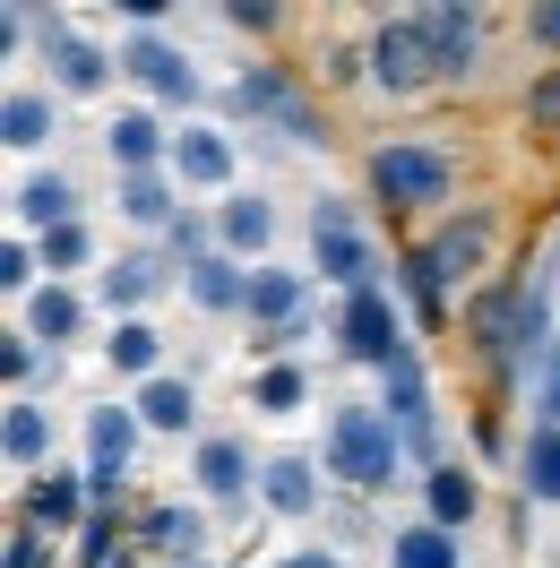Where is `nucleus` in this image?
Here are the masks:
<instances>
[{
  "label": "nucleus",
  "mask_w": 560,
  "mask_h": 568,
  "mask_svg": "<svg viewBox=\"0 0 560 568\" xmlns=\"http://www.w3.org/2000/svg\"><path fill=\"white\" fill-rule=\"evenodd\" d=\"M552 302H543V284H491L483 302H474V354L509 379V371H534L543 345H552V320H543Z\"/></svg>",
  "instance_id": "nucleus-1"
},
{
  "label": "nucleus",
  "mask_w": 560,
  "mask_h": 568,
  "mask_svg": "<svg viewBox=\"0 0 560 568\" xmlns=\"http://www.w3.org/2000/svg\"><path fill=\"white\" fill-rule=\"evenodd\" d=\"M397 465H406V439H397V423H388L380 405H337V414H328V474H337V483L388 491Z\"/></svg>",
  "instance_id": "nucleus-2"
},
{
  "label": "nucleus",
  "mask_w": 560,
  "mask_h": 568,
  "mask_svg": "<svg viewBox=\"0 0 560 568\" xmlns=\"http://www.w3.org/2000/svg\"><path fill=\"white\" fill-rule=\"evenodd\" d=\"M483 250H491V215H466V224H449L431 250L406 258V293H414V320L422 327L449 320V276H474V267H483Z\"/></svg>",
  "instance_id": "nucleus-3"
},
{
  "label": "nucleus",
  "mask_w": 560,
  "mask_h": 568,
  "mask_svg": "<svg viewBox=\"0 0 560 568\" xmlns=\"http://www.w3.org/2000/svg\"><path fill=\"white\" fill-rule=\"evenodd\" d=\"M449 181H457L449 146H422V139L371 146V190H380L388 207H440V199H449Z\"/></svg>",
  "instance_id": "nucleus-4"
},
{
  "label": "nucleus",
  "mask_w": 560,
  "mask_h": 568,
  "mask_svg": "<svg viewBox=\"0 0 560 568\" xmlns=\"http://www.w3.org/2000/svg\"><path fill=\"white\" fill-rule=\"evenodd\" d=\"M130 448H139V405H96L87 414V499L104 508V499H121V483H130Z\"/></svg>",
  "instance_id": "nucleus-5"
},
{
  "label": "nucleus",
  "mask_w": 560,
  "mask_h": 568,
  "mask_svg": "<svg viewBox=\"0 0 560 568\" xmlns=\"http://www.w3.org/2000/svg\"><path fill=\"white\" fill-rule=\"evenodd\" d=\"M311 258H319V276L346 284V293L371 284V233L353 224L346 199H319V207H311Z\"/></svg>",
  "instance_id": "nucleus-6"
},
{
  "label": "nucleus",
  "mask_w": 560,
  "mask_h": 568,
  "mask_svg": "<svg viewBox=\"0 0 560 568\" xmlns=\"http://www.w3.org/2000/svg\"><path fill=\"white\" fill-rule=\"evenodd\" d=\"M337 345H346L353 362H371V371H388V362L406 354V320H397V302H388L380 284L346 293V311H337Z\"/></svg>",
  "instance_id": "nucleus-7"
},
{
  "label": "nucleus",
  "mask_w": 560,
  "mask_h": 568,
  "mask_svg": "<svg viewBox=\"0 0 560 568\" xmlns=\"http://www.w3.org/2000/svg\"><path fill=\"white\" fill-rule=\"evenodd\" d=\"M388 379V423H397V439H406V457H440V414H431V388H422V362H414V345L380 371Z\"/></svg>",
  "instance_id": "nucleus-8"
},
{
  "label": "nucleus",
  "mask_w": 560,
  "mask_h": 568,
  "mask_svg": "<svg viewBox=\"0 0 560 568\" xmlns=\"http://www.w3.org/2000/svg\"><path fill=\"white\" fill-rule=\"evenodd\" d=\"M121 70L139 78L156 104H190V95H199V70H190V52H181V43H164L156 27H139V36L121 43Z\"/></svg>",
  "instance_id": "nucleus-9"
},
{
  "label": "nucleus",
  "mask_w": 560,
  "mask_h": 568,
  "mask_svg": "<svg viewBox=\"0 0 560 568\" xmlns=\"http://www.w3.org/2000/svg\"><path fill=\"white\" fill-rule=\"evenodd\" d=\"M43 70H52V87H61V95H96L121 61H112L104 43H87L70 18H43Z\"/></svg>",
  "instance_id": "nucleus-10"
},
{
  "label": "nucleus",
  "mask_w": 560,
  "mask_h": 568,
  "mask_svg": "<svg viewBox=\"0 0 560 568\" xmlns=\"http://www.w3.org/2000/svg\"><path fill=\"white\" fill-rule=\"evenodd\" d=\"M371 78H380L388 95H414V87L440 78V61H431V43H422L414 18H388L380 36H371Z\"/></svg>",
  "instance_id": "nucleus-11"
},
{
  "label": "nucleus",
  "mask_w": 560,
  "mask_h": 568,
  "mask_svg": "<svg viewBox=\"0 0 560 568\" xmlns=\"http://www.w3.org/2000/svg\"><path fill=\"white\" fill-rule=\"evenodd\" d=\"M233 104H242V112H268V121H284V139H319V112L302 104V87H293V78H277V70H250L242 87H233Z\"/></svg>",
  "instance_id": "nucleus-12"
},
{
  "label": "nucleus",
  "mask_w": 560,
  "mask_h": 568,
  "mask_svg": "<svg viewBox=\"0 0 560 568\" xmlns=\"http://www.w3.org/2000/svg\"><path fill=\"white\" fill-rule=\"evenodd\" d=\"M302 311H311V293H302V276H284V267H250V327H268V336H293L302 327Z\"/></svg>",
  "instance_id": "nucleus-13"
},
{
  "label": "nucleus",
  "mask_w": 560,
  "mask_h": 568,
  "mask_svg": "<svg viewBox=\"0 0 560 568\" xmlns=\"http://www.w3.org/2000/svg\"><path fill=\"white\" fill-rule=\"evenodd\" d=\"M164 173L190 181V190H224V181H233V139H224V130H181Z\"/></svg>",
  "instance_id": "nucleus-14"
},
{
  "label": "nucleus",
  "mask_w": 560,
  "mask_h": 568,
  "mask_svg": "<svg viewBox=\"0 0 560 568\" xmlns=\"http://www.w3.org/2000/svg\"><path fill=\"white\" fill-rule=\"evenodd\" d=\"M422 43H431V61H440V78H457L466 61H474V36H483V18L474 9H457V0H440V9H422L414 18Z\"/></svg>",
  "instance_id": "nucleus-15"
},
{
  "label": "nucleus",
  "mask_w": 560,
  "mask_h": 568,
  "mask_svg": "<svg viewBox=\"0 0 560 568\" xmlns=\"http://www.w3.org/2000/svg\"><path fill=\"white\" fill-rule=\"evenodd\" d=\"M181 276H190V302H199V311H250V276L224 258V250H199Z\"/></svg>",
  "instance_id": "nucleus-16"
},
{
  "label": "nucleus",
  "mask_w": 560,
  "mask_h": 568,
  "mask_svg": "<svg viewBox=\"0 0 560 568\" xmlns=\"http://www.w3.org/2000/svg\"><path fill=\"white\" fill-rule=\"evenodd\" d=\"M259 499H268L277 517H311V508H319L311 457H268V465H259Z\"/></svg>",
  "instance_id": "nucleus-17"
},
{
  "label": "nucleus",
  "mask_w": 560,
  "mask_h": 568,
  "mask_svg": "<svg viewBox=\"0 0 560 568\" xmlns=\"http://www.w3.org/2000/svg\"><path fill=\"white\" fill-rule=\"evenodd\" d=\"M104 146H112V164H121V173H156V164H173V146L156 139V121H147V112H121V121L104 130Z\"/></svg>",
  "instance_id": "nucleus-18"
},
{
  "label": "nucleus",
  "mask_w": 560,
  "mask_h": 568,
  "mask_svg": "<svg viewBox=\"0 0 560 568\" xmlns=\"http://www.w3.org/2000/svg\"><path fill=\"white\" fill-rule=\"evenodd\" d=\"M52 121H61V112H52V95H36V87H18V95L0 104V146H18V155H36V146L52 139Z\"/></svg>",
  "instance_id": "nucleus-19"
},
{
  "label": "nucleus",
  "mask_w": 560,
  "mask_h": 568,
  "mask_svg": "<svg viewBox=\"0 0 560 568\" xmlns=\"http://www.w3.org/2000/svg\"><path fill=\"white\" fill-rule=\"evenodd\" d=\"M87 517V483H70V474H43L36 491H27V526L36 534H61Z\"/></svg>",
  "instance_id": "nucleus-20"
},
{
  "label": "nucleus",
  "mask_w": 560,
  "mask_h": 568,
  "mask_svg": "<svg viewBox=\"0 0 560 568\" xmlns=\"http://www.w3.org/2000/svg\"><path fill=\"white\" fill-rule=\"evenodd\" d=\"M199 491L224 499V508L250 491V448L242 439H208V448H199Z\"/></svg>",
  "instance_id": "nucleus-21"
},
{
  "label": "nucleus",
  "mask_w": 560,
  "mask_h": 568,
  "mask_svg": "<svg viewBox=\"0 0 560 568\" xmlns=\"http://www.w3.org/2000/svg\"><path fill=\"white\" fill-rule=\"evenodd\" d=\"M422 499H431V526H466L474 508H483V491H474V474L466 465H431V483H422Z\"/></svg>",
  "instance_id": "nucleus-22"
},
{
  "label": "nucleus",
  "mask_w": 560,
  "mask_h": 568,
  "mask_svg": "<svg viewBox=\"0 0 560 568\" xmlns=\"http://www.w3.org/2000/svg\"><path fill=\"white\" fill-rule=\"evenodd\" d=\"M18 224H27V233H61V224H78V215H70V181H61V173L18 181Z\"/></svg>",
  "instance_id": "nucleus-23"
},
{
  "label": "nucleus",
  "mask_w": 560,
  "mask_h": 568,
  "mask_svg": "<svg viewBox=\"0 0 560 568\" xmlns=\"http://www.w3.org/2000/svg\"><path fill=\"white\" fill-rule=\"evenodd\" d=\"M518 483H526V499L560 508V430H526V448H518Z\"/></svg>",
  "instance_id": "nucleus-24"
},
{
  "label": "nucleus",
  "mask_w": 560,
  "mask_h": 568,
  "mask_svg": "<svg viewBox=\"0 0 560 568\" xmlns=\"http://www.w3.org/2000/svg\"><path fill=\"white\" fill-rule=\"evenodd\" d=\"M0 448H9V465H18V474H36V465L52 457V423H43V405H27V396H18V405H9V430H0Z\"/></svg>",
  "instance_id": "nucleus-25"
},
{
  "label": "nucleus",
  "mask_w": 560,
  "mask_h": 568,
  "mask_svg": "<svg viewBox=\"0 0 560 568\" xmlns=\"http://www.w3.org/2000/svg\"><path fill=\"white\" fill-rule=\"evenodd\" d=\"M78 320H87V311H78V293H61V284L27 293V336H36V345H70Z\"/></svg>",
  "instance_id": "nucleus-26"
},
{
  "label": "nucleus",
  "mask_w": 560,
  "mask_h": 568,
  "mask_svg": "<svg viewBox=\"0 0 560 568\" xmlns=\"http://www.w3.org/2000/svg\"><path fill=\"white\" fill-rule=\"evenodd\" d=\"M388 568H466V560H457L449 526H406L397 542H388Z\"/></svg>",
  "instance_id": "nucleus-27"
},
{
  "label": "nucleus",
  "mask_w": 560,
  "mask_h": 568,
  "mask_svg": "<svg viewBox=\"0 0 560 568\" xmlns=\"http://www.w3.org/2000/svg\"><path fill=\"white\" fill-rule=\"evenodd\" d=\"M216 233H224V258H242V250H268V233H277V215H268V199H224V215H216Z\"/></svg>",
  "instance_id": "nucleus-28"
},
{
  "label": "nucleus",
  "mask_w": 560,
  "mask_h": 568,
  "mask_svg": "<svg viewBox=\"0 0 560 568\" xmlns=\"http://www.w3.org/2000/svg\"><path fill=\"white\" fill-rule=\"evenodd\" d=\"M190 414H199L190 379H147V388H139V423L147 430H190Z\"/></svg>",
  "instance_id": "nucleus-29"
},
{
  "label": "nucleus",
  "mask_w": 560,
  "mask_h": 568,
  "mask_svg": "<svg viewBox=\"0 0 560 568\" xmlns=\"http://www.w3.org/2000/svg\"><path fill=\"white\" fill-rule=\"evenodd\" d=\"M147 542L173 551V568H190V551L208 542V526H199V508H147Z\"/></svg>",
  "instance_id": "nucleus-30"
},
{
  "label": "nucleus",
  "mask_w": 560,
  "mask_h": 568,
  "mask_svg": "<svg viewBox=\"0 0 560 568\" xmlns=\"http://www.w3.org/2000/svg\"><path fill=\"white\" fill-rule=\"evenodd\" d=\"M156 284H164V276H156V258H112V267H104V311H139Z\"/></svg>",
  "instance_id": "nucleus-31"
},
{
  "label": "nucleus",
  "mask_w": 560,
  "mask_h": 568,
  "mask_svg": "<svg viewBox=\"0 0 560 568\" xmlns=\"http://www.w3.org/2000/svg\"><path fill=\"white\" fill-rule=\"evenodd\" d=\"M526 405H534V430H560V336L543 345V362L526 371Z\"/></svg>",
  "instance_id": "nucleus-32"
},
{
  "label": "nucleus",
  "mask_w": 560,
  "mask_h": 568,
  "mask_svg": "<svg viewBox=\"0 0 560 568\" xmlns=\"http://www.w3.org/2000/svg\"><path fill=\"white\" fill-rule=\"evenodd\" d=\"M121 215H130V224H164V215H173V181L164 173H130L121 181Z\"/></svg>",
  "instance_id": "nucleus-33"
},
{
  "label": "nucleus",
  "mask_w": 560,
  "mask_h": 568,
  "mask_svg": "<svg viewBox=\"0 0 560 568\" xmlns=\"http://www.w3.org/2000/svg\"><path fill=\"white\" fill-rule=\"evenodd\" d=\"M250 396H259V414H293V405L311 396V379H302V362H268Z\"/></svg>",
  "instance_id": "nucleus-34"
},
{
  "label": "nucleus",
  "mask_w": 560,
  "mask_h": 568,
  "mask_svg": "<svg viewBox=\"0 0 560 568\" xmlns=\"http://www.w3.org/2000/svg\"><path fill=\"white\" fill-rule=\"evenodd\" d=\"M104 354H112V371H156L164 336H156L147 320H121V327H112V345H104Z\"/></svg>",
  "instance_id": "nucleus-35"
},
{
  "label": "nucleus",
  "mask_w": 560,
  "mask_h": 568,
  "mask_svg": "<svg viewBox=\"0 0 560 568\" xmlns=\"http://www.w3.org/2000/svg\"><path fill=\"white\" fill-rule=\"evenodd\" d=\"M87 224H61V233H43V267H61V276H70V267H87Z\"/></svg>",
  "instance_id": "nucleus-36"
},
{
  "label": "nucleus",
  "mask_w": 560,
  "mask_h": 568,
  "mask_svg": "<svg viewBox=\"0 0 560 568\" xmlns=\"http://www.w3.org/2000/svg\"><path fill=\"white\" fill-rule=\"evenodd\" d=\"M0 284H9V293H36V250H27V242L0 250Z\"/></svg>",
  "instance_id": "nucleus-37"
},
{
  "label": "nucleus",
  "mask_w": 560,
  "mask_h": 568,
  "mask_svg": "<svg viewBox=\"0 0 560 568\" xmlns=\"http://www.w3.org/2000/svg\"><path fill=\"white\" fill-rule=\"evenodd\" d=\"M526 121H543V130H560V70L543 78L534 95H526Z\"/></svg>",
  "instance_id": "nucleus-38"
},
{
  "label": "nucleus",
  "mask_w": 560,
  "mask_h": 568,
  "mask_svg": "<svg viewBox=\"0 0 560 568\" xmlns=\"http://www.w3.org/2000/svg\"><path fill=\"white\" fill-rule=\"evenodd\" d=\"M0 568H43V534H36V526H18V534H9V560H0Z\"/></svg>",
  "instance_id": "nucleus-39"
},
{
  "label": "nucleus",
  "mask_w": 560,
  "mask_h": 568,
  "mask_svg": "<svg viewBox=\"0 0 560 568\" xmlns=\"http://www.w3.org/2000/svg\"><path fill=\"white\" fill-rule=\"evenodd\" d=\"M9 379H36V336H9V354H0Z\"/></svg>",
  "instance_id": "nucleus-40"
},
{
  "label": "nucleus",
  "mask_w": 560,
  "mask_h": 568,
  "mask_svg": "<svg viewBox=\"0 0 560 568\" xmlns=\"http://www.w3.org/2000/svg\"><path fill=\"white\" fill-rule=\"evenodd\" d=\"M224 18H233V27H277V9H268V0H233Z\"/></svg>",
  "instance_id": "nucleus-41"
},
{
  "label": "nucleus",
  "mask_w": 560,
  "mask_h": 568,
  "mask_svg": "<svg viewBox=\"0 0 560 568\" xmlns=\"http://www.w3.org/2000/svg\"><path fill=\"white\" fill-rule=\"evenodd\" d=\"M526 36H534V43H552V52H560V9H534V18H526Z\"/></svg>",
  "instance_id": "nucleus-42"
},
{
  "label": "nucleus",
  "mask_w": 560,
  "mask_h": 568,
  "mask_svg": "<svg viewBox=\"0 0 560 568\" xmlns=\"http://www.w3.org/2000/svg\"><path fill=\"white\" fill-rule=\"evenodd\" d=\"M284 568H346V560H337V551H293Z\"/></svg>",
  "instance_id": "nucleus-43"
}]
</instances>
